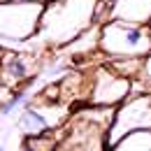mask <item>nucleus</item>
I'll return each instance as SVG.
<instances>
[{"label": "nucleus", "mask_w": 151, "mask_h": 151, "mask_svg": "<svg viewBox=\"0 0 151 151\" xmlns=\"http://www.w3.org/2000/svg\"><path fill=\"white\" fill-rule=\"evenodd\" d=\"M100 47L116 58H142L151 54V30L147 23L107 21L100 33Z\"/></svg>", "instance_id": "f257e3e1"}, {"label": "nucleus", "mask_w": 151, "mask_h": 151, "mask_svg": "<svg viewBox=\"0 0 151 151\" xmlns=\"http://www.w3.org/2000/svg\"><path fill=\"white\" fill-rule=\"evenodd\" d=\"M44 2L30 0H0V37L26 40L40 28Z\"/></svg>", "instance_id": "f03ea898"}, {"label": "nucleus", "mask_w": 151, "mask_h": 151, "mask_svg": "<svg viewBox=\"0 0 151 151\" xmlns=\"http://www.w3.org/2000/svg\"><path fill=\"white\" fill-rule=\"evenodd\" d=\"M130 88V81L123 75H116L114 70H100L98 81H95V91H93V100L100 105H116L121 102Z\"/></svg>", "instance_id": "7ed1b4c3"}, {"label": "nucleus", "mask_w": 151, "mask_h": 151, "mask_svg": "<svg viewBox=\"0 0 151 151\" xmlns=\"http://www.w3.org/2000/svg\"><path fill=\"white\" fill-rule=\"evenodd\" d=\"M112 19L126 23H149L151 21V0H114Z\"/></svg>", "instance_id": "20e7f679"}, {"label": "nucleus", "mask_w": 151, "mask_h": 151, "mask_svg": "<svg viewBox=\"0 0 151 151\" xmlns=\"http://www.w3.org/2000/svg\"><path fill=\"white\" fill-rule=\"evenodd\" d=\"M19 126L28 132L30 137L44 135V132L49 130V121H47V116H44V114H40L37 109H33L30 105L26 107V112H23V116H21V123H19Z\"/></svg>", "instance_id": "39448f33"}, {"label": "nucleus", "mask_w": 151, "mask_h": 151, "mask_svg": "<svg viewBox=\"0 0 151 151\" xmlns=\"http://www.w3.org/2000/svg\"><path fill=\"white\" fill-rule=\"evenodd\" d=\"M2 72H5V81H21L28 77V63L19 56V54H12L7 56L5 65H2Z\"/></svg>", "instance_id": "423d86ee"}, {"label": "nucleus", "mask_w": 151, "mask_h": 151, "mask_svg": "<svg viewBox=\"0 0 151 151\" xmlns=\"http://www.w3.org/2000/svg\"><path fill=\"white\" fill-rule=\"evenodd\" d=\"M26 98H28V88H21V91H17V93H12L7 102H2V105H0V114H2V116L12 114L21 102H26Z\"/></svg>", "instance_id": "0eeeda50"}, {"label": "nucleus", "mask_w": 151, "mask_h": 151, "mask_svg": "<svg viewBox=\"0 0 151 151\" xmlns=\"http://www.w3.org/2000/svg\"><path fill=\"white\" fill-rule=\"evenodd\" d=\"M139 70H142L144 79H147V81L151 84V54H147V60L142 63V68H139Z\"/></svg>", "instance_id": "6e6552de"}, {"label": "nucleus", "mask_w": 151, "mask_h": 151, "mask_svg": "<svg viewBox=\"0 0 151 151\" xmlns=\"http://www.w3.org/2000/svg\"><path fill=\"white\" fill-rule=\"evenodd\" d=\"M2 51H5V49H2V44H0V56H2Z\"/></svg>", "instance_id": "1a4fd4ad"}, {"label": "nucleus", "mask_w": 151, "mask_h": 151, "mask_svg": "<svg viewBox=\"0 0 151 151\" xmlns=\"http://www.w3.org/2000/svg\"><path fill=\"white\" fill-rule=\"evenodd\" d=\"M30 2H44V0H30Z\"/></svg>", "instance_id": "9d476101"}, {"label": "nucleus", "mask_w": 151, "mask_h": 151, "mask_svg": "<svg viewBox=\"0 0 151 151\" xmlns=\"http://www.w3.org/2000/svg\"><path fill=\"white\" fill-rule=\"evenodd\" d=\"M149 23H151V21H149ZM149 30H151V28H149Z\"/></svg>", "instance_id": "9b49d317"}]
</instances>
